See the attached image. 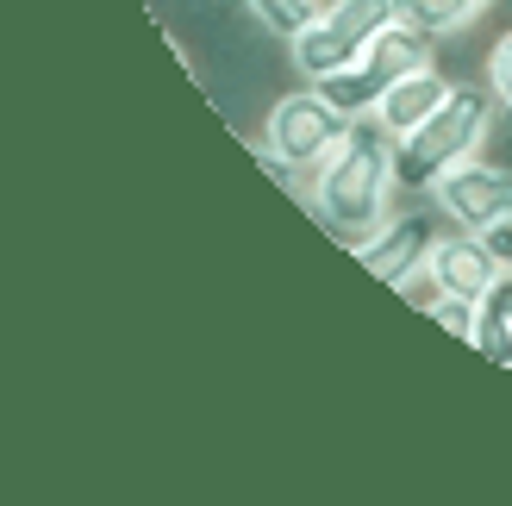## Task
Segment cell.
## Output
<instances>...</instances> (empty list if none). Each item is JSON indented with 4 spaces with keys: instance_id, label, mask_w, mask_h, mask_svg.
I'll use <instances>...</instances> for the list:
<instances>
[{
    "instance_id": "6",
    "label": "cell",
    "mask_w": 512,
    "mask_h": 506,
    "mask_svg": "<svg viewBox=\"0 0 512 506\" xmlns=\"http://www.w3.org/2000/svg\"><path fill=\"white\" fill-rule=\"evenodd\" d=\"M431 200H438V213L456 232H481V238L512 232V169H500V163H481V157L456 163L431 188Z\"/></svg>"
},
{
    "instance_id": "11",
    "label": "cell",
    "mask_w": 512,
    "mask_h": 506,
    "mask_svg": "<svg viewBox=\"0 0 512 506\" xmlns=\"http://www.w3.org/2000/svg\"><path fill=\"white\" fill-rule=\"evenodd\" d=\"M244 7H250V19L263 25L269 38H281V44H294V38L306 32V25L319 19V7H325V0H244Z\"/></svg>"
},
{
    "instance_id": "5",
    "label": "cell",
    "mask_w": 512,
    "mask_h": 506,
    "mask_svg": "<svg viewBox=\"0 0 512 506\" xmlns=\"http://www.w3.org/2000/svg\"><path fill=\"white\" fill-rule=\"evenodd\" d=\"M425 63H431V32H419V25L394 19L388 32L369 44V57H356L350 69L325 75V82H313V88H319V94H325L344 119H369V113L381 107V94H388L400 75L425 69Z\"/></svg>"
},
{
    "instance_id": "10",
    "label": "cell",
    "mask_w": 512,
    "mask_h": 506,
    "mask_svg": "<svg viewBox=\"0 0 512 506\" xmlns=\"http://www.w3.org/2000/svg\"><path fill=\"white\" fill-rule=\"evenodd\" d=\"M488 7L494 0H400V19L431 32V38H450V32H463L469 19H481Z\"/></svg>"
},
{
    "instance_id": "1",
    "label": "cell",
    "mask_w": 512,
    "mask_h": 506,
    "mask_svg": "<svg viewBox=\"0 0 512 506\" xmlns=\"http://www.w3.org/2000/svg\"><path fill=\"white\" fill-rule=\"evenodd\" d=\"M313 213L331 225L338 238H369L381 219L394 213L400 194V163H394V138L375 119H356L350 138L331 150V163L313 175Z\"/></svg>"
},
{
    "instance_id": "3",
    "label": "cell",
    "mask_w": 512,
    "mask_h": 506,
    "mask_svg": "<svg viewBox=\"0 0 512 506\" xmlns=\"http://www.w3.org/2000/svg\"><path fill=\"white\" fill-rule=\"evenodd\" d=\"M350 125L331 100L306 82L300 94H281L269 107V125H263V163L281 175V182H300V175H319L331 163V150L350 138Z\"/></svg>"
},
{
    "instance_id": "4",
    "label": "cell",
    "mask_w": 512,
    "mask_h": 506,
    "mask_svg": "<svg viewBox=\"0 0 512 506\" xmlns=\"http://www.w3.org/2000/svg\"><path fill=\"white\" fill-rule=\"evenodd\" d=\"M400 19V0H325L319 19L294 38V69L306 82L350 69L356 57H369V44Z\"/></svg>"
},
{
    "instance_id": "2",
    "label": "cell",
    "mask_w": 512,
    "mask_h": 506,
    "mask_svg": "<svg viewBox=\"0 0 512 506\" xmlns=\"http://www.w3.org/2000/svg\"><path fill=\"white\" fill-rule=\"evenodd\" d=\"M494 113H500V100L488 82H456L450 100L431 119H419L406 138H394V163H400V188H413V194H431L444 182V175L456 163H469L481 157V144H488L494 132Z\"/></svg>"
},
{
    "instance_id": "14",
    "label": "cell",
    "mask_w": 512,
    "mask_h": 506,
    "mask_svg": "<svg viewBox=\"0 0 512 506\" xmlns=\"http://www.w3.org/2000/svg\"><path fill=\"white\" fill-rule=\"evenodd\" d=\"M488 88L500 100V113H512V32H500L488 50Z\"/></svg>"
},
{
    "instance_id": "12",
    "label": "cell",
    "mask_w": 512,
    "mask_h": 506,
    "mask_svg": "<svg viewBox=\"0 0 512 506\" xmlns=\"http://www.w3.org/2000/svg\"><path fill=\"white\" fill-rule=\"evenodd\" d=\"M481 307H488V300H463V294H438V300H431V319H438L444 325V332H456V338H463V344H475V332H481Z\"/></svg>"
},
{
    "instance_id": "15",
    "label": "cell",
    "mask_w": 512,
    "mask_h": 506,
    "mask_svg": "<svg viewBox=\"0 0 512 506\" xmlns=\"http://www.w3.org/2000/svg\"><path fill=\"white\" fill-rule=\"evenodd\" d=\"M488 300H494V307H500V313H506V319H512V269H506V282H500V288H494V294H488Z\"/></svg>"
},
{
    "instance_id": "9",
    "label": "cell",
    "mask_w": 512,
    "mask_h": 506,
    "mask_svg": "<svg viewBox=\"0 0 512 506\" xmlns=\"http://www.w3.org/2000/svg\"><path fill=\"white\" fill-rule=\"evenodd\" d=\"M450 88H456L450 75H444L438 63H425V69H413V75H400V82H394L388 94H381V107H375L369 119H375L388 138H406L419 119H431V113L444 107V100H450Z\"/></svg>"
},
{
    "instance_id": "8",
    "label": "cell",
    "mask_w": 512,
    "mask_h": 506,
    "mask_svg": "<svg viewBox=\"0 0 512 506\" xmlns=\"http://www.w3.org/2000/svg\"><path fill=\"white\" fill-rule=\"evenodd\" d=\"M431 288L438 294H463V300H488L500 282H506V250L494 238H481V232H450L438 238V250H431Z\"/></svg>"
},
{
    "instance_id": "16",
    "label": "cell",
    "mask_w": 512,
    "mask_h": 506,
    "mask_svg": "<svg viewBox=\"0 0 512 506\" xmlns=\"http://www.w3.org/2000/svg\"><path fill=\"white\" fill-rule=\"evenodd\" d=\"M506 269H512V250H506Z\"/></svg>"
},
{
    "instance_id": "13",
    "label": "cell",
    "mask_w": 512,
    "mask_h": 506,
    "mask_svg": "<svg viewBox=\"0 0 512 506\" xmlns=\"http://www.w3.org/2000/svg\"><path fill=\"white\" fill-rule=\"evenodd\" d=\"M475 350H481V357H494L500 369H512V319L494 307V300L481 307V332H475Z\"/></svg>"
},
{
    "instance_id": "7",
    "label": "cell",
    "mask_w": 512,
    "mask_h": 506,
    "mask_svg": "<svg viewBox=\"0 0 512 506\" xmlns=\"http://www.w3.org/2000/svg\"><path fill=\"white\" fill-rule=\"evenodd\" d=\"M438 238L444 232H438V219H431V213H388L369 238H356L350 250L388 288H413L419 275H425V263H431V250H438Z\"/></svg>"
}]
</instances>
